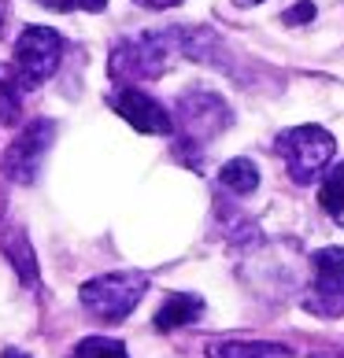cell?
Here are the masks:
<instances>
[{
  "mask_svg": "<svg viewBox=\"0 0 344 358\" xmlns=\"http://www.w3.org/2000/svg\"><path fill=\"white\" fill-rule=\"evenodd\" d=\"M185 48L181 30H144L137 37L118 41L111 52V74L123 82H144V78H160L170 59Z\"/></svg>",
  "mask_w": 344,
  "mask_h": 358,
  "instance_id": "obj_1",
  "label": "cell"
},
{
  "mask_svg": "<svg viewBox=\"0 0 344 358\" xmlns=\"http://www.w3.org/2000/svg\"><path fill=\"white\" fill-rule=\"evenodd\" d=\"M149 292V273L141 270H118L104 273L82 285V307L97 317V322H123Z\"/></svg>",
  "mask_w": 344,
  "mask_h": 358,
  "instance_id": "obj_2",
  "label": "cell"
},
{
  "mask_svg": "<svg viewBox=\"0 0 344 358\" xmlns=\"http://www.w3.org/2000/svg\"><path fill=\"white\" fill-rule=\"evenodd\" d=\"M274 152L285 159L289 178H293L296 185H311V181H319L326 174L337 144L319 126H293L274 141Z\"/></svg>",
  "mask_w": 344,
  "mask_h": 358,
  "instance_id": "obj_3",
  "label": "cell"
},
{
  "mask_svg": "<svg viewBox=\"0 0 344 358\" xmlns=\"http://www.w3.org/2000/svg\"><path fill=\"white\" fill-rule=\"evenodd\" d=\"M60 56H63V37L56 30H48V26H26L15 41V63H11V71L22 82V89L30 92L37 85H45L60 71Z\"/></svg>",
  "mask_w": 344,
  "mask_h": 358,
  "instance_id": "obj_4",
  "label": "cell"
},
{
  "mask_svg": "<svg viewBox=\"0 0 344 358\" xmlns=\"http://www.w3.org/2000/svg\"><path fill=\"white\" fill-rule=\"evenodd\" d=\"M52 141H56V126H52L48 118L30 122L15 141L8 144V152H4V174L11 181H19V185H30L37 178V170H41V163H45Z\"/></svg>",
  "mask_w": 344,
  "mask_h": 358,
  "instance_id": "obj_5",
  "label": "cell"
},
{
  "mask_svg": "<svg viewBox=\"0 0 344 358\" xmlns=\"http://www.w3.org/2000/svg\"><path fill=\"white\" fill-rule=\"evenodd\" d=\"M174 122L189 137L207 141V137H215V134H222V129L230 126V108L222 103V96H215V92L196 89V92H185V96L178 100Z\"/></svg>",
  "mask_w": 344,
  "mask_h": 358,
  "instance_id": "obj_6",
  "label": "cell"
},
{
  "mask_svg": "<svg viewBox=\"0 0 344 358\" xmlns=\"http://www.w3.org/2000/svg\"><path fill=\"white\" fill-rule=\"evenodd\" d=\"M315 296L311 310L326 317L344 314V248H322L315 251Z\"/></svg>",
  "mask_w": 344,
  "mask_h": 358,
  "instance_id": "obj_7",
  "label": "cell"
},
{
  "mask_svg": "<svg viewBox=\"0 0 344 358\" xmlns=\"http://www.w3.org/2000/svg\"><path fill=\"white\" fill-rule=\"evenodd\" d=\"M111 108L123 115L137 134H170V129H174V118L163 111V103L152 100L149 92H141V89L111 92Z\"/></svg>",
  "mask_w": 344,
  "mask_h": 358,
  "instance_id": "obj_8",
  "label": "cell"
},
{
  "mask_svg": "<svg viewBox=\"0 0 344 358\" xmlns=\"http://www.w3.org/2000/svg\"><path fill=\"white\" fill-rule=\"evenodd\" d=\"M200 314H204L200 296H193V292H174V296H167L160 314H156V329H160V333H170V329L200 322Z\"/></svg>",
  "mask_w": 344,
  "mask_h": 358,
  "instance_id": "obj_9",
  "label": "cell"
},
{
  "mask_svg": "<svg viewBox=\"0 0 344 358\" xmlns=\"http://www.w3.org/2000/svg\"><path fill=\"white\" fill-rule=\"evenodd\" d=\"M207 358H293V351L267 340H219L207 343Z\"/></svg>",
  "mask_w": 344,
  "mask_h": 358,
  "instance_id": "obj_10",
  "label": "cell"
},
{
  "mask_svg": "<svg viewBox=\"0 0 344 358\" xmlns=\"http://www.w3.org/2000/svg\"><path fill=\"white\" fill-rule=\"evenodd\" d=\"M22 82L8 63H0V126H19L22 122Z\"/></svg>",
  "mask_w": 344,
  "mask_h": 358,
  "instance_id": "obj_11",
  "label": "cell"
},
{
  "mask_svg": "<svg viewBox=\"0 0 344 358\" xmlns=\"http://www.w3.org/2000/svg\"><path fill=\"white\" fill-rule=\"evenodd\" d=\"M219 181L226 185L230 192H237V196H248V192H256V185H259V170H256L252 159H230V163L222 166Z\"/></svg>",
  "mask_w": 344,
  "mask_h": 358,
  "instance_id": "obj_12",
  "label": "cell"
},
{
  "mask_svg": "<svg viewBox=\"0 0 344 358\" xmlns=\"http://www.w3.org/2000/svg\"><path fill=\"white\" fill-rule=\"evenodd\" d=\"M319 203L337 225H344V163L326 174L322 189H319Z\"/></svg>",
  "mask_w": 344,
  "mask_h": 358,
  "instance_id": "obj_13",
  "label": "cell"
},
{
  "mask_svg": "<svg viewBox=\"0 0 344 358\" xmlns=\"http://www.w3.org/2000/svg\"><path fill=\"white\" fill-rule=\"evenodd\" d=\"M71 358H130V355H126L123 343L111 340V336H89L71 351Z\"/></svg>",
  "mask_w": 344,
  "mask_h": 358,
  "instance_id": "obj_14",
  "label": "cell"
},
{
  "mask_svg": "<svg viewBox=\"0 0 344 358\" xmlns=\"http://www.w3.org/2000/svg\"><path fill=\"white\" fill-rule=\"evenodd\" d=\"M4 251H8V259L19 266L22 281H37V270H34V251L22 244V233H19V229H15V233H11L8 241H4Z\"/></svg>",
  "mask_w": 344,
  "mask_h": 358,
  "instance_id": "obj_15",
  "label": "cell"
},
{
  "mask_svg": "<svg viewBox=\"0 0 344 358\" xmlns=\"http://www.w3.org/2000/svg\"><path fill=\"white\" fill-rule=\"evenodd\" d=\"M45 8H52V11H104V4L108 0H41Z\"/></svg>",
  "mask_w": 344,
  "mask_h": 358,
  "instance_id": "obj_16",
  "label": "cell"
},
{
  "mask_svg": "<svg viewBox=\"0 0 344 358\" xmlns=\"http://www.w3.org/2000/svg\"><path fill=\"white\" fill-rule=\"evenodd\" d=\"M311 19H315L311 0H300L296 8H289V11H285V22H289V26H296V22H311Z\"/></svg>",
  "mask_w": 344,
  "mask_h": 358,
  "instance_id": "obj_17",
  "label": "cell"
},
{
  "mask_svg": "<svg viewBox=\"0 0 344 358\" xmlns=\"http://www.w3.org/2000/svg\"><path fill=\"white\" fill-rule=\"evenodd\" d=\"M137 4H144V8H156V11H163V8H174V4H181V0H137Z\"/></svg>",
  "mask_w": 344,
  "mask_h": 358,
  "instance_id": "obj_18",
  "label": "cell"
},
{
  "mask_svg": "<svg viewBox=\"0 0 344 358\" xmlns=\"http://www.w3.org/2000/svg\"><path fill=\"white\" fill-rule=\"evenodd\" d=\"M237 4H245V8H252V4H259V0H237Z\"/></svg>",
  "mask_w": 344,
  "mask_h": 358,
  "instance_id": "obj_19",
  "label": "cell"
},
{
  "mask_svg": "<svg viewBox=\"0 0 344 358\" xmlns=\"http://www.w3.org/2000/svg\"><path fill=\"white\" fill-rule=\"evenodd\" d=\"M4 358H22V355H19V351H8V355H4Z\"/></svg>",
  "mask_w": 344,
  "mask_h": 358,
  "instance_id": "obj_20",
  "label": "cell"
}]
</instances>
